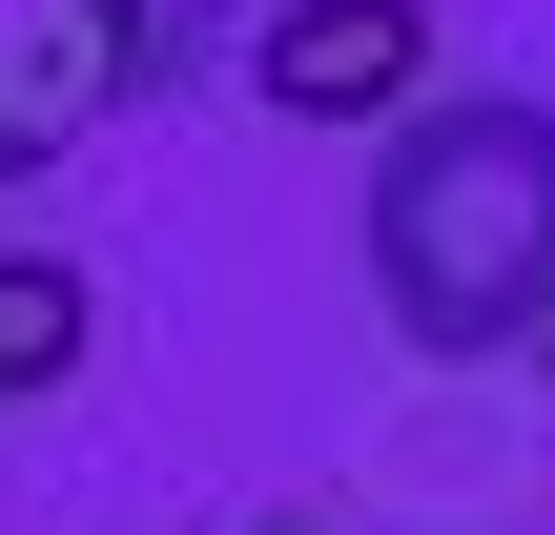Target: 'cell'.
<instances>
[{
  "label": "cell",
  "instance_id": "obj_1",
  "mask_svg": "<svg viewBox=\"0 0 555 535\" xmlns=\"http://www.w3.org/2000/svg\"><path fill=\"white\" fill-rule=\"evenodd\" d=\"M371 309L433 351V371H494L555 330V103L474 82V103H391L371 144Z\"/></svg>",
  "mask_w": 555,
  "mask_h": 535
},
{
  "label": "cell",
  "instance_id": "obj_2",
  "mask_svg": "<svg viewBox=\"0 0 555 535\" xmlns=\"http://www.w3.org/2000/svg\"><path fill=\"white\" fill-rule=\"evenodd\" d=\"M144 82H185L165 0H0V186L82 165V144H103Z\"/></svg>",
  "mask_w": 555,
  "mask_h": 535
},
{
  "label": "cell",
  "instance_id": "obj_3",
  "mask_svg": "<svg viewBox=\"0 0 555 535\" xmlns=\"http://www.w3.org/2000/svg\"><path fill=\"white\" fill-rule=\"evenodd\" d=\"M247 82H268V124H391L433 82V21L412 0H268L247 21Z\"/></svg>",
  "mask_w": 555,
  "mask_h": 535
},
{
  "label": "cell",
  "instance_id": "obj_4",
  "mask_svg": "<svg viewBox=\"0 0 555 535\" xmlns=\"http://www.w3.org/2000/svg\"><path fill=\"white\" fill-rule=\"evenodd\" d=\"M82 330H103V309H82V268H62V247H0V412H21V392H62V371H82Z\"/></svg>",
  "mask_w": 555,
  "mask_h": 535
},
{
  "label": "cell",
  "instance_id": "obj_5",
  "mask_svg": "<svg viewBox=\"0 0 555 535\" xmlns=\"http://www.w3.org/2000/svg\"><path fill=\"white\" fill-rule=\"evenodd\" d=\"M535 371H555V330H535Z\"/></svg>",
  "mask_w": 555,
  "mask_h": 535
},
{
  "label": "cell",
  "instance_id": "obj_6",
  "mask_svg": "<svg viewBox=\"0 0 555 535\" xmlns=\"http://www.w3.org/2000/svg\"><path fill=\"white\" fill-rule=\"evenodd\" d=\"M288 535H309V515H288Z\"/></svg>",
  "mask_w": 555,
  "mask_h": 535
}]
</instances>
